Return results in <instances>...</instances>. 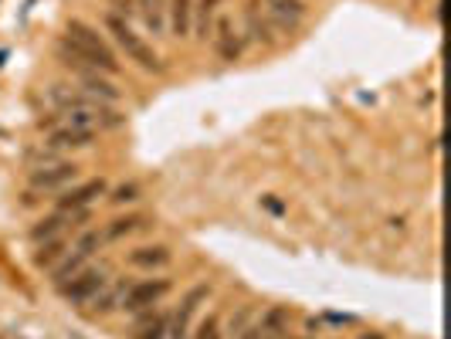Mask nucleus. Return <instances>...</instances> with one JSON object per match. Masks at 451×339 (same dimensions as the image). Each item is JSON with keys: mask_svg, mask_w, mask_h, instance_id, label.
<instances>
[{"mask_svg": "<svg viewBox=\"0 0 451 339\" xmlns=\"http://www.w3.org/2000/svg\"><path fill=\"white\" fill-rule=\"evenodd\" d=\"M58 54H61L65 61L75 58L79 68H82V65H92V68H102V72H109V75L119 72V61H116V54L109 51V44L102 41V34H95L85 21H72V24H68V34H65V41L58 44Z\"/></svg>", "mask_w": 451, "mask_h": 339, "instance_id": "f257e3e1", "label": "nucleus"}, {"mask_svg": "<svg viewBox=\"0 0 451 339\" xmlns=\"http://www.w3.org/2000/svg\"><path fill=\"white\" fill-rule=\"evenodd\" d=\"M106 24H109V31L116 34V41L123 44L126 54H129L132 61H139L146 72H163V61L157 58V51L143 41V38H136V34H132V28L126 24L119 14H109V17H106Z\"/></svg>", "mask_w": 451, "mask_h": 339, "instance_id": "f03ea898", "label": "nucleus"}, {"mask_svg": "<svg viewBox=\"0 0 451 339\" xmlns=\"http://www.w3.org/2000/svg\"><path fill=\"white\" fill-rule=\"evenodd\" d=\"M58 289H61V296L68 298V302H88L92 296H99L106 289V275L99 268H88V271H79L75 278H68Z\"/></svg>", "mask_w": 451, "mask_h": 339, "instance_id": "7ed1b4c3", "label": "nucleus"}, {"mask_svg": "<svg viewBox=\"0 0 451 339\" xmlns=\"http://www.w3.org/2000/svg\"><path fill=\"white\" fill-rule=\"evenodd\" d=\"M170 292V282L166 278H157V282H139V285H129L123 296V305L129 312H143V309H150L153 302H160V298Z\"/></svg>", "mask_w": 451, "mask_h": 339, "instance_id": "20e7f679", "label": "nucleus"}, {"mask_svg": "<svg viewBox=\"0 0 451 339\" xmlns=\"http://www.w3.org/2000/svg\"><path fill=\"white\" fill-rule=\"evenodd\" d=\"M85 217H88V211H61V214H54V217H44L41 224L31 227V238L41 245V241H48V238H54L58 231H65L68 224H82Z\"/></svg>", "mask_w": 451, "mask_h": 339, "instance_id": "39448f33", "label": "nucleus"}, {"mask_svg": "<svg viewBox=\"0 0 451 339\" xmlns=\"http://www.w3.org/2000/svg\"><path fill=\"white\" fill-rule=\"evenodd\" d=\"M79 176V167L75 163H54V167H44V170H34L31 173V187L38 190H51V187H61L68 180Z\"/></svg>", "mask_w": 451, "mask_h": 339, "instance_id": "423d86ee", "label": "nucleus"}, {"mask_svg": "<svg viewBox=\"0 0 451 339\" xmlns=\"http://www.w3.org/2000/svg\"><path fill=\"white\" fill-rule=\"evenodd\" d=\"M265 3H268V10H272V17H275V24H279L282 31H292L295 21L305 14V3H302V0H265Z\"/></svg>", "mask_w": 451, "mask_h": 339, "instance_id": "0eeeda50", "label": "nucleus"}, {"mask_svg": "<svg viewBox=\"0 0 451 339\" xmlns=\"http://www.w3.org/2000/svg\"><path fill=\"white\" fill-rule=\"evenodd\" d=\"M99 194H106V183H102V180H88L79 190L65 194V197L58 201V207H61V211H82L85 204H92V197H99Z\"/></svg>", "mask_w": 451, "mask_h": 339, "instance_id": "6e6552de", "label": "nucleus"}, {"mask_svg": "<svg viewBox=\"0 0 451 339\" xmlns=\"http://www.w3.org/2000/svg\"><path fill=\"white\" fill-rule=\"evenodd\" d=\"M95 132H85V129H75V126H61L51 132V146L54 150H82V146H92Z\"/></svg>", "mask_w": 451, "mask_h": 339, "instance_id": "1a4fd4ad", "label": "nucleus"}, {"mask_svg": "<svg viewBox=\"0 0 451 339\" xmlns=\"http://www.w3.org/2000/svg\"><path fill=\"white\" fill-rule=\"evenodd\" d=\"M166 261H170V251H166L163 245H153V248H136V251L129 254V265H136V268H163Z\"/></svg>", "mask_w": 451, "mask_h": 339, "instance_id": "9d476101", "label": "nucleus"}, {"mask_svg": "<svg viewBox=\"0 0 451 339\" xmlns=\"http://www.w3.org/2000/svg\"><path fill=\"white\" fill-rule=\"evenodd\" d=\"M217 51H221L224 61H234V58L241 54V44L231 34V21H221V24H217Z\"/></svg>", "mask_w": 451, "mask_h": 339, "instance_id": "9b49d317", "label": "nucleus"}, {"mask_svg": "<svg viewBox=\"0 0 451 339\" xmlns=\"http://www.w3.org/2000/svg\"><path fill=\"white\" fill-rule=\"evenodd\" d=\"M82 85L88 95H95V99H102V102H116L119 99V88L109 82H102L99 75H88V72H82Z\"/></svg>", "mask_w": 451, "mask_h": 339, "instance_id": "f8f14e48", "label": "nucleus"}, {"mask_svg": "<svg viewBox=\"0 0 451 339\" xmlns=\"http://www.w3.org/2000/svg\"><path fill=\"white\" fill-rule=\"evenodd\" d=\"M173 34L177 38L190 34V0H173Z\"/></svg>", "mask_w": 451, "mask_h": 339, "instance_id": "ddd939ff", "label": "nucleus"}, {"mask_svg": "<svg viewBox=\"0 0 451 339\" xmlns=\"http://www.w3.org/2000/svg\"><path fill=\"white\" fill-rule=\"evenodd\" d=\"M85 258H88V254L75 251V254H72V258H68V261H65V265H58V268H54V285H65L68 278H75V275L82 271Z\"/></svg>", "mask_w": 451, "mask_h": 339, "instance_id": "4468645a", "label": "nucleus"}, {"mask_svg": "<svg viewBox=\"0 0 451 339\" xmlns=\"http://www.w3.org/2000/svg\"><path fill=\"white\" fill-rule=\"evenodd\" d=\"M285 326H288V309H282V305H279V309H272V312L265 316V322H261V333H265V336H279Z\"/></svg>", "mask_w": 451, "mask_h": 339, "instance_id": "2eb2a0df", "label": "nucleus"}, {"mask_svg": "<svg viewBox=\"0 0 451 339\" xmlns=\"http://www.w3.org/2000/svg\"><path fill=\"white\" fill-rule=\"evenodd\" d=\"M143 17H146L150 31L160 34L163 31V0H143Z\"/></svg>", "mask_w": 451, "mask_h": 339, "instance_id": "dca6fc26", "label": "nucleus"}, {"mask_svg": "<svg viewBox=\"0 0 451 339\" xmlns=\"http://www.w3.org/2000/svg\"><path fill=\"white\" fill-rule=\"evenodd\" d=\"M248 28H251V38H254V41L272 44V31H268V24H265V21H258V3H251V7H248Z\"/></svg>", "mask_w": 451, "mask_h": 339, "instance_id": "f3484780", "label": "nucleus"}, {"mask_svg": "<svg viewBox=\"0 0 451 339\" xmlns=\"http://www.w3.org/2000/svg\"><path fill=\"white\" fill-rule=\"evenodd\" d=\"M136 227H143V217H139V214H132V217H119V220L109 224L106 238H123V234H132Z\"/></svg>", "mask_w": 451, "mask_h": 339, "instance_id": "a211bd4d", "label": "nucleus"}, {"mask_svg": "<svg viewBox=\"0 0 451 339\" xmlns=\"http://www.w3.org/2000/svg\"><path fill=\"white\" fill-rule=\"evenodd\" d=\"M163 336H166V316H150L139 326V336L136 339H163Z\"/></svg>", "mask_w": 451, "mask_h": 339, "instance_id": "6ab92c4d", "label": "nucleus"}, {"mask_svg": "<svg viewBox=\"0 0 451 339\" xmlns=\"http://www.w3.org/2000/svg\"><path fill=\"white\" fill-rule=\"evenodd\" d=\"M61 251H65V241H48V245H41V251L34 254V261L44 268V265H51L54 258H61Z\"/></svg>", "mask_w": 451, "mask_h": 339, "instance_id": "aec40b11", "label": "nucleus"}, {"mask_svg": "<svg viewBox=\"0 0 451 339\" xmlns=\"http://www.w3.org/2000/svg\"><path fill=\"white\" fill-rule=\"evenodd\" d=\"M217 0H201V24H197V38H207V28H210V10H214Z\"/></svg>", "mask_w": 451, "mask_h": 339, "instance_id": "412c9836", "label": "nucleus"}, {"mask_svg": "<svg viewBox=\"0 0 451 339\" xmlns=\"http://www.w3.org/2000/svg\"><path fill=\"white\" fill-rule=\"evenodd\" d=\"M136 197H139V187H136V183H126V187H119V190L112 194L116 204H129V201H136Z\"/></svg>", "mask_w": 451, "mask_h": 339, "instance_id": "4be33fe9", "label": "nucleus"}, {"mask_svg": "<svg viewBox=\"0 0 451 339\" xmlns=\"http://www.w3.org/2000/svg\"><path fill=\"white\" fill-rule=\"evenodd\" d=\"M197 339H221V333H217V316H207L204 322H201Z\"/></svg>", "mask_w": 451, "mask_h": 339, "instance_id": "5701e85b", "label": "nucleus"}, {"mask_svg": "<svg viewBox=\"0 0 451 339\" xmlns=\"http://www.w3.org/2000/svg\"><path fill=\"white\" fill-rule=\"evenodd\" d=\"M265 207H268L272 214H282V211H285V207H282V201H275V197H265Z\"/></svg>", "mask_w": 451, "mask_h": 339, "instance_id": "b1692460", "label": "nucleus"}, {"mask_svg": "<svg viewBox=\"0 0 451 339\" xmlns=\"http://www.w3.org/2000/svg\"><path fill=\"white\" fill-rule=\"evenodd\" d=\"M238 339H261V329H245Z\"/></svg>", "mask_w": 451, "mask_h": 339, "instance_id": "393cba45", "label": "nucleus"}, {"mask_svg": "<svg viewBox=\"0 0 451 339\" xmlns=\"http://www.w3.org/2000/svg\"><path fill=\"white\" fill-rule=\"evenodd\" d=\"M116 7H119V10H126V14H132V0H116Z\"/></svg>", "mask_w": 451, "mask_h": 339, "instance_id": "a878e982", "label": "nucleus"}, {"mask_svg": "<svg viewBox=\"0 0 451 339\" xmlns=\"http://www.w3.org/2000/svg\"><path fill=\"white\" fill-rule=\"evenodd\" d=\"M363 339H383V336H377V333H373V336H363Z\"/></svg>", "mask_w": 451, "mask_h": 339, "instance_id": "bb28decb", "label": "nucleus"}, {"mask_svg": "<svg viewBox=\"0 0 451 339\" xmlns=\"http://www.w3.org/2000/svg\"><path fill=\"white\" fill-rule=\"evenodd\" d=\"M72 339H85V336H72Z\"/></svg>", "mask_w": 451, "mask_h": 339, "instance_id": "cd10ccee", "label": "nucleus"}]
</instances>
